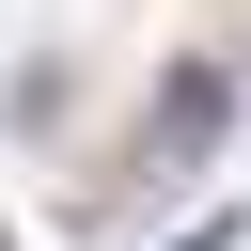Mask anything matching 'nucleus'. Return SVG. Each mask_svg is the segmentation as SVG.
I'll return each mask as SVG.
<instances>
[{"mask_svg":"<svg viewBox=\"0 0 251 251\" xmlns=\"http://www.w3.org/2000/svg\"><path fill=\"white\" fill-rule=\"evenodd\" d=\"M157 110H173L157 141H173V157H204V141H220V63H173V94H157Z\"/></svg>","mask_w":251,"mask_h":251,"instance_id":"1","label":"nucleus"}]
</instances>
